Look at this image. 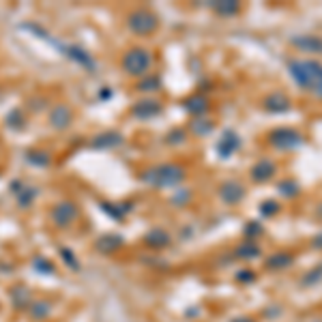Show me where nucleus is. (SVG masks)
I'll return each mask as SVG.
<instances>
[{"mask_svg": "<svg viewBox=\"0 0 322 322\" xmlns=\"http://www.w3.org/2000/svg\"><path fill=\"white\" fill-rule=\"evenodd\" d=\"M277 189L282 191V195H286V198H292V195H296V193H299V185H296L294 181L286 179V181H282V183L277 185Z\"/></svg>", "mask_w": 322, "mask_h": 322, "instance_id": "nucleus-11", "label": "nucleus"}, {"mask_svg": "<svg viewBox=\"0 0 322 322\" xmlns=\"http://www.w3.org/2000/svg\"><path fill=\"white\" fill-rule=\"evenodd\" d=\"M122 67L127 73L131 76H142V73H146L148 67H151V56H148V52L146 49H131L125 54L122 58Z\"/></svg>", "mask_w": 322, "mask_h": 322, "instance_id": "nucleus-3", "label": "nucleus"}, {"mask_svg": "<svg viewBox=\"0 0 322 322\" xmlns=\"http://www.w3.org/2000/svg\"><path fill=\"white\" fill-rule=\"evenodd\" d=\"M290 76L296 80L299 86L305 90H316L322 97V65L316 60H292L290 62Z\"/></svg>", "mask_w": 322, "mask_h": 322, "instance_id": "nucleus-1", "label": "nucleus"}, {"mask_svg": "<svg viewBox=\"0 0 322 322\" xmlns=\"http://www.w3.org/2000/svg\"><path fill=\"white\" fill-rule=\"evenodd\" d=\"M288 264H292V256L290 254H277L271 258V262H268V266H275V268H284Z\"/></svg>", "mask_w": 322, "mask_h": 322, "instance_id": "nucleus-12", "label": "nucleus"}, {"mask_svg": "<svg viewBox=\"0 0 322 322\" xmlns=\"http://www.w3.org/2000/svg\"><path fill=\"white\" fill-rule=\"evenodd\" d=\"M217 9V13H221V15H232L238 11V3H224V5H213Z\"/></svg>", "mask_w": 322, "mask_h": 322, "instance_id": "nucleus-14", "label": "nucleus"}, {"mask_svg": "<svg viewBox=\"0 0 322 322\" xmlns=\"http://www.w3.org/2000/svg\"><path fill=\"white\" fill-rule=\"evenodd\" d=\"M277 211H279V204L275 200H266L262 204V215H275Z\"/></svg>", "mask_w": 322, "mask_h": 322, "instance_id": "nucleus-15", "label": "nucleus"}, {"mask_svg": "<svg viewBox=\"0 0 322 322\" xmlns=\"http://www.w3.org/2000/svg\"><path fill=\"white\" fill-rule=\"evenodd\" d=\"M183 176H185V170L179 168V165H161V168L155 170L153 183H155V185H165V187H170V185L181 183Z\"/></svg>", "mask_w": 322, "mask_h": 322, "instance_id": "nucleus-4", "label": "nucleus"}, {"mask_svg": "<svg viewBox=\"0 0 322 322\" xmlns=\"http://www.w3.org/2000/svg\"><path fill=\"white\" fill-rule=\"evenodd\" d=\"M292 43L303 49V52H309V54H318V52H322V39L320 37H292Z\"/></svg>", "mask_w": 322, "mask_h": 322, "instance_id": "nucleus-8", "label": "nucleus"}, {"mask_svg": "<svg viewBox=\"0 0 322 322\" xmlns=\"http://www.w3.org/2000/svg\"><path fill=\"white\" fill-rule=\"evenodd\" d=\"M245 198V189L243 185H238L234 181H228L221 185V200L228 202V204H236Z\"/></svg>", "mask_w": 322, "mask_h": 322, "instance_id": "nucleus-7", "label": "nucleus"}, {"mask_svg": "<svg viewBox=\"0 0 322 322\" xmlns=\"http://www.w3.org/2000/svg\"><path fill=\"white\" fill-rule=\"evenodd\" d=\"M187 110L193 112V114L204 112V110H206V99H202V97H193V99H189V101H187Z\"/></svg>", "mask_w": 322, "mask_h": 322, "instance_id": "nucleus-13", "label": "nucleus"}, {"mask_svg": "<svg viewBox=\"0 0 322 322\" xmlns=\"http://www.w3.org/2000/svg\"><path fill=\"white\" fill-rule=\"evenodd\" d=\"M129 26H131L133 33L148 35V33H153V30L157 28V17H155L153 13H148V11H138V13L131 15Z\"/></svg>", "mask_w": 322, "mask_h": 322, "instance_id": "nucleus-5", "label": "nucleus"}, {"mask_svg": "<svg viewBox=\"0 0 322 322\" xmlns=\"http://www.w3.org/2000/svg\"><path fill=\"white\" fill-rule=\"evenodd\" d=\"M264 106L268 112H275V114H282V112H288L290 110V99L284 95V92H275V95L266 97Z\"/></svg>", "mask_w": 322, "mask_h": 322, "instance_id": "nucleus-9", "label": "nucleus"}, {"mask_svg": "<svg viewBox=\"0 0 322 322\" xmlns=\"http://www.w3.org/2000/svg\"><path fill=\"white\" fill-rule=\"evenodd\" d=\"M314 245H316V247H322V234L314 238Z\"/></svg>", "mask_w": 322, "mask_h": 322, "instance_id": "nucleus-16", "label": "nucleus"}, {"mask_svg": "<svg viewBox=\"0 0 322 322\" xmlns=\"http://www.w3.org/2000/svg\"><path fill=\"white\" fill-rule=\"evenodd\" d=\"M238 146H241V140H238L232 131H228V133H226V140L219 144V153H221V157H228V155H232Z\"/></svg>", "mask_w": 322, "mask_h": 322, "instance_id": "nucleus-10", "label": "nucleus"}, {"mask_svg": "<svg viewBox=\"0 0 322 322\" xmlns=\"http://www.w3.org/2000/svg\"><path fill=\"white\" fill-rule=\"evenodd\" d=\"M275 174H277V165H275L271 159L258 161L254 168H252V179H254L256 183H266V181H271Z\"/></svg>", "mask_w": 322, "mask_h": 322, "instance_id": "nucleus-6", "label": "nucleus"}, {"mask_svg": "<svg viewBox=\"0 0 322 322\" xmlns=\"http://www.w3.org/2000/svg\"><path fill=\"white\" fill-rule=\"evenodd\" d=\"M268 142L271 146L279 148V151H292V148H299L303 144V136L294 129H288V127H279L275 131H271L268 136Z\"/></svg>", "mask_w": 322, "mask_h": 322, "instance_id": "nucleus-2", "label": "nucleus"}]
</instances>
